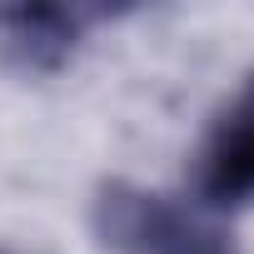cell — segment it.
Listing matches in <instances>:
<instances>
[{
    "label": "cell",
    "instance_id": "6da1fadb",
    "mask_svg": "<svg viewBox=\"0 0 254 254\" xmlns=\"http://www.w3.org/2000/svg\"><path fill=\"white\" fill-rule=\"evenodd\" d=\"M204 194L219 199V204L254 194V85L224 115L219 135L204 155Z\"/></svg>",
    "mask_w": 254,
    "mask_h": 254
}]
</instances>
